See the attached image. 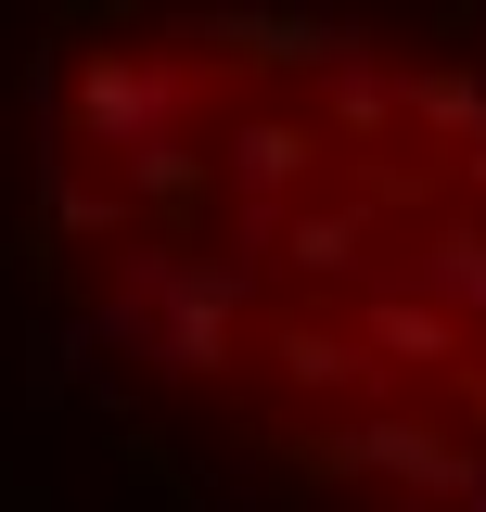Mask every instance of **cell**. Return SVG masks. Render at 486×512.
<instances>
[{"label":"cell","mask_w":486,"mask_h":512,"mask_svg":"<svg viewBox=\"0 0 486 512\" xmlns=\"http://www.w3.org/2000/svg\"><path fill=\"white\" fill-rule=\"evenodd\" d=\"M320 167H333L320 116H205V192H231V205H282Z\"/></svg>","instance_id":"7a4b0ae2"},{"label":"cell","mask_w":486,"mask_h":512,"mask_svg":"<svg viewBox=\"0 0 486 512\" xmlns=\"http://www.w3.org/2000/svg\"><path fill=\"white\" fill-rule=\"evenodd\" d=\"M410 282H423L461 333H486V231H474V218H435L423 256H410Z\"/></svg>","instance_id":"52a82bcc"},{"label":"cell","mask_w":486,"mask_h":512,"mask_svg":"<svg viewBox=\"0 0 486 512\" xmlns=\"http://www.w3.org/2000/svg\"><path fill=\"white\" fill-rule=\"evenodd\" d=\"M410 512H486V461H474V474H461V487H423V500H410Z\"/></svg>","instance_id":"9c48e42d"},{"label":"cell","mask_w":486,"mask_h":512,"mask_svg":"<svg viewBox=\"0 0 486 512\" xmlns=\"http://www.w3.org/2000/svg\"><path fill=\"white\" fill-rule=\"evenodd\" d=\"M269 372L295 384V397H371V359H359V333H320V320H282L269 333Z\"/></svg>","instance_id":"8992f818"},{"label":"cell","mask_w":486,"mask_h":512,"mask_svg":"<svg viewBox=\"0 0 486 512\" xmlns=\"http://www.w3.org/2000/svg\"><path fill=\"white\" fill-rule=\"evenodd\" d=\"M397 116H410V128H435L448 154H474V141H486V64H410Z\"/></svg>","instance_id":"ba28073f"},{"label":"cell","mask_w":486,"mask_h":512,"mask_svg":"<svg viewBox=\"0 0 486 512\" xmlns=\"http://www.w3.org/2000/svg\"><path fill=\"white\" fill-rule=\"evenodd\" d=\"M359 359L371 372H448V359H461V320L435 308L423 282H384V295L359 308Z\"/></svg>","instance_id":"277c9868"},{"label":"cell","mask_w":486,"mask_h":512,"mask_svg":"<svg viewBox=\"0 0 486 512\" xmlns=\"http://www.w3.org/2000/svg\"><path fill=\"white\" fill-rule=\"evenodd\" d=\"M103 320H116L154 372L218 384V372L243 359V269H218V256L180 244V231H141L128 269H116V295H103Z\"/></svg>","instance_id":"6da1fadb"},{"label":"cell","mask_w":486,"mask_h":512,"mask_svg":"<svg viewBox=\"0 0 486 512\" xmlns=\"http://www.w3.org/2000/svg\"><path fill=\"white\" fill-rule=\"evenodd\" d=\"M474 397H486V372H474Z\"/></svg>","instance_id":"8fae6325"},{"label":"cell","mask_w":486,"mask_h":512,"mask_svg":"<svg viewBox=\"0 0 486 512\" xmlns=\"http://www.w3.org/2000/svg\"><path fill=\"white\" fill-rule=\"evenodd\" d=\"M486 448H461L448 423H423V410H371V423H346V436H320L307 448V474H384V487H461Z\"/></svg>","instance_id":"3957f363"},{"label":"cell","mask_w":486,"mask_h":512,"mask_svg":"<svg viewBox=\"0 0 486 512\" xmlns=\"http://www.w3.org/2000/svg\"><path fill=\"white\" fill-rule=\"evenodd\" d=\"M128 218H141V205H128V180L90 154V141H77V154H52V244H116Z\"/></svg>","instance_id":"5b68a950"},{"label":"cell","mask_w":486,"mask_h":512,"mask_svg":"<svg viewBox=\"0 0 486 512\" xmlns=\"http://www.w3.org/2000/svg\"><path fill=\"white\" fill-rule=\"evenodd\" d=\"M461 167H474V192H486V141H474V154H461Z\"/></svg>","instance_id":"30bf717a"}]
</instances>
